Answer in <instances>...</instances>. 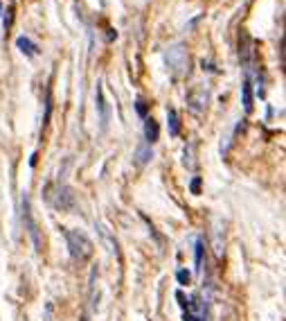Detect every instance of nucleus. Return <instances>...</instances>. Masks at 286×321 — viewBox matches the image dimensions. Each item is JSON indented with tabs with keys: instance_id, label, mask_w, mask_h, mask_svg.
Wrapping results in <instances>:
<instances>
[{
	"instance_id": "f257e3e1",
	"label": "nucleus",
	"mask_w": 286,
	"mask_h": 321,
	"mask_svg": "<svg viewBox=\"0 0 286 321\" xmlns=\"http://www.w3.org/2000/svg\"><path fill=\"white\" fill-rule=\"evenodd\" d=\"M66 242H68L70 256L74 260H88L92 256V242L88 240L86 233L81 231H68L66 233Z\"/></svg>"
},
{
	"instance_id": "f03ea898",
	"label": "nucleus",
	"mask_w": 286,
	"mask_h": 321,
	"mask_svg": "<svg viewBox=\"0 0 286 321\" xmlns=\"http://www.w3.org/2000/svg\"><path fill=\"white\" fill-rule=\"evenodd\" d=\"M165 61H167V68L176 75V77H183L189 68V57H187V50L183 45H171L169 50L165 52Z\"/></svg>"
},
{
	"instance_id": "7ed1b4c3",
	"label": "nucleus",
	"mask_w": 286,
	"mask_h": 321,
	"mask_svg": "<svg viewBox=\"0 0 286 321\" xmlns=\"http://www.w3.org/2000/svg\"><path fill=\"white\" fill-rule=\"evenodd\" d=\"M208 102H210V91L208 86H196L192 93L187 95V107L192 113H203L205 109H208Z\"/></svg>"
},
{
	"instance_id": "20e7f679",
	"label": "nucleus",
	"mask_w": 286,
	"mask_h": 321,
	"mask_svg": "<svg viewBox=\"0 0 286 321\" xmlns=\"http://www.w3.org/2000/svg\"><path fill=\"white\" fill-rule=\"evenodd\" d=\"M54 206L61 208V211H72L74 206V195L68 186H57V197L52 199Z\"/></svg>"
},
{
	"instance_id": "39448f33",
	"label": "nucleus",
	"mask_w": 286,
	"mask_h": 321,
	"mask_svg": "<svg viewBox=\"0 0 286 321\" xmlns=\"http://www.w3.org/2000/svg\"><path fill=\"white\" fill-rule=\"evenodd\" d=\"M95 107H97V113H99V122H102V129L108 127V104L106 100H104V91H102V84H97V89H95Z\"/></svg>"
},
{
	"instance_id": "423d86ee",
	"label": "nucleus",
	"mask_w": 286,
	"mask_h": 321,
	"mask_svg": "<svg viewBox=\"0 0 286 321\" xmlns=\"http://www.w3.org/2000/svg\"><path fill=\"white\" fill-rule=\"evenodd\" d=\"M212 249H214V256H216V258H223L225 235H223V228L218 226V222L214 224V228H212Z\"/></svg>"
},
{
	"instance_id": "0eeeda50",
	"label": "nucleus",
	"mask_w": 286,
	"mask_h": 321,
	"mask_svg": "<svg viewBox=\"0 0 286 321\" xmlns=\"http://www.w3.org/2000/svg\"><path fill=\"white\" fill-rule=\"evenodd\" d=\"M16 48H18L25 57H36L39 55V45L32 43L27 36H18V39H16Z\"/></svg>"
},
{
	"instance_id": "6e6552de",
	"label": "nucleus",
	"mask_w": 286,
	"mask_h": 321,
	"mask_svg": "<svg viewBox=\"0 0 286 321\" xmlns=\"http://www.w3.org/2000/svg\"><path fill=\"white\" fill-rule=\"evenodd\" d=\"M158 136H160L158 122H155L153 118H146V122H144V140H146V145H153L155 140H158Z\"/></svg>"
},
{
	"instance_id": "1a4fd4ad",
	"label": "nucleus",
	"mask_w": 286,
	"mask_h": 321,
	"mask_svg": "<svg viewBox=\"0 0 286 321\" xmlns=\"http://www.w3.org/2000/svg\"><path fill=\"white\" fill-rule=\"evenodd\" d=\"M241 95H243V109H246V113H250L252 111V84H250V77H246V82H243Z\"/></svg>"
},
{
	"instance_id": "9d476101",
	"label": "nucleus",
	"mask_w": 286,
	"mask_h": 321,
	"mask_svg": "<svg viewBox=\"0 0 286 321\" xmlns=\"http://www.w3.org/2000/svg\"><path fill=\"white\" fill-rule=\"evenodd\" d=\"M167 127H169V136H178L180 133V122H178V113L174 109H167Z\"/></svg>"
},
{
	"instance_id": "9b49d317",
	"label": "nucleus",
	"mask_w": 286,
	"mask_h": 321,
	"mask_svg": "<svg viewBox=\"0 0 286 321\" xmlns=\"http://www.w3.org/2000/svg\"><path fill=\"white\" fill-rule=\"evenodd\" d=\"M136 158H138V163L140 165H144V163H149L151 158H153V152H151V145H146V143H142L140 147L136 149Z\"/></svg>"
},
{
	"instance_id": "f8f14e48",
	"label": "nucleus",
	"mask_w": 286,
	"mask_h": 321,
	"mask_svg": "<svg viewBox=\"0 0 286 321\" xmlns=\"http://www.w3.org/2000/svg\"><path fill=\"white\" fill-rule=\"evenodd\" d=\"M203 242H201V240H196V269H203Z\"/></svg>"
},
{
	"instance_id": "ddd939ff",
	"label": "nucleus",
	"mask_w": 286,
	"mask_h": 321,
	"mask_svg": "<svg viewBox=\"0 0 286 321\" xmlns=\"http://www.w3.org/2000/svg\"><path fill=\"white\" fill-rule=\"evenodd\" d=\"M5 30H9L11 27V23H14V5L11 7H7V11H5Z\"/></svg>"
},
{
	"instance_id": "4468645a",
	"label": "nucleus",
	"mask_w": 286,
	"mask_h": 321,
	"mask_svg": "<svg viewBox=\"0 0 286 321\" xmlns=\"http://www.w3.org/2000/svg\"><path fill=\"white\" fill-rule=\"evenodd\" d=\"M23 206H25V217H29V206H27V197L23 199ZM29 228H32V231H29V233H32V235L36 237V226H34V222H32V219H29Z\"/></svg>"
},
{
	"instance_id": "2eb2a0df",
	"label": "nucleus",
	"mask_w": 286,
	"mask_h": 321,
	"mask_svg": "<svg viewBox=\"0 0 286 321\" xmlns=\"http://www.w3.org/2000/svg\"><path fill=\"white\" fill-rule=\"evenodd\" d=\"M189 190H192L194 195H199V193H201V179H199V177L192 179V183H189Z\"/></svg>"
},
{
	"instance_id": "dca6fc26",
	"label": "nucleus",
	"mask_w": 286,
	"mask_h": 321,
	"mask_svg": "<svg viewBox=\"0 0 286 321\" xmlns=\"http://www.w3.org/2000/svg\"><path fill=\"white\" fill-rule=\"evenodd\" d=\"M136 111H138V115L146 118V104L142 102V100H138V102H136Z\"/></svg>"
},
{
	"instance_id": "f3484780",
	"label": "nucleus",
	"mask_w": 286,
	"mask_h": 321,
	"mask_svg": "<svg viewBox=\"0 0 286 321\" xmlns=\"http://www.w3.org/2000/svg\"><path fill=\"white\" fill-rule=\"evenodd\" d=\"M178 283H183V285H187V283H189V272H185V269H180V272H178Z\"/></svg>"
}]
</instances>
